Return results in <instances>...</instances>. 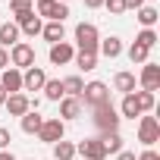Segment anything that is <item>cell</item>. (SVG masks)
I'll return each mask as SVG.
<instances>
[{
    "label": "cell",
    "mask_w": 160,
    "mask_h": 160,
    "mask_svg": "<svg viewBox=\"0 0 160 160\" xmlns=\"http://www.w3.org/2000/svg\"><path fill=\"white\" fill-rule=\"evenodd\" d=\"M85 7L88 10H98V7H104V0H85Z\"/></svg>",
    "instance_id": "cell-37"
},
{
    "label": "cell",
    "mask_w": 160,
    "mask_h": 160,
    "mask_svg": "<svg viewBox=\"0 0 160 160\" xmlns=\"http://www.w3.org/2000/svg\"><path fill=\"white\" fill-rule=\"evenodd\" d=\"M135 41H138V44H144V47L151 50V47L157 44V35H154V28H144V32H141V35H138Z\"/></svg>",
    "instance_id": "cell-30"
},
{
    "label": "cell",
    "mask_w": 160,
    "mask_h": 160,
    "mask_svg": "<svg viewBox=\"0 0 160 160\" xmlns=\"http://www.w3.org/2000/svg\"><path fill=\"white\" fill-rule=\"evenodd\" d=\"M41 122H44V119H41V116H38L35 110H28V113L22 116V132H25V135H38Z\"/></svg>",
    "instance_id": "cell-19"
},
{
    "label": "cell",
    "mask_w": 160,
    "mask_h": 160,
    "mask_svg": "<svg viewBox=\"0 0 160 160\" xmlns=\"http://www.w3.org/2000/svg\"><path fill=\"white\" fill-rule=\"evenodd\" d=\"M122 116H129V119L141 116V110H138V101H135V94H126V98H122Z\"/></svg>",
    "instance_id": "cell-24"
},
{
    "label": "cell",
    "mask_w": 160,
    "mask_h": 160,
    "mask_svg": "<svg viewBox=\"0 0 160 160\" xmlns=\"http://www.w3.org/2000/svg\"><path fill=\"white\" fill-rule=\"evenodd\" d=\"M41 3H50V0H38V7H41Z\"/></svg>",
    "instance_id": "cell-41"
},
{
    "label": "cell",
    "mask_w": 160,
    "mask_h": 160,
    "mask_svg": "<svg viewBox=\"0 0 160 160\" xmlns=\"http://www.w3.org/2000/svg\"><path fill=\"white\" fill-rule=\"evenodd\" d=\"M10 10H13V13H22V10H32V0H10Z\"/></svg>",
    "instance_id": "cell-31"
},
{
    "label": "cell",
    "mask_w": 160,
    "mask_h": 160,
    "mask_svg": "<svg viewBox=\"0 0 160 160\" xmlns=\"http://www.w3.org/2000/svg\"><path fill=\"white\" fill-rule=\"evenodd\" d=\"M60 85H63V94H69V98H78V94H82V88H85L78 75H69V78H63Z\"/></svg>",
    "instance_id": "cell-21"
},
{
    "label": "cell",
    "mask_w": 160,
    "mask_h": 160,
    "mask_svg": "<svg viewBox=\"0 0 160 160\" xmlns=\"http://www.w3.org/2000/svg\"><path fill=\"white\" fill-rule=\"evenodd\" d=\"M0 104H7V91L3 88H0Z\"/></svg>",
    "instance_id": "cell-40"
},
{
    "label": "cell",
    "mask_w": 160,
    "mask_h": 160,
    "mask_svg": "<svg viewBox=\"0 0 160 160\" xmlns=\"http://www.w3.org/2000/svg\"><path fill=\"white\" fill-rule=\"evenodd\" d=\"M138 141L141 144H157L160 141V122L154 119V116H141V126H138Z\"/></svg>",
    "instance_id": "cell-5"
},
{
    "label": "cell",
    "mask_w": 160,
    "mask_h": 160,
    "mask_svg": "<svg viewBox=\"0 0 160 160\" xmlns=\"http://www.w3.org/2000/svg\"><path fill=\"white\" fill-rule=\"evenodd\" d=\"M75 154H82L85 160H104V157H107V151H104L101 138H85L82 144L75 148Z\"/></svg>",
    "instance_id": "cell-7"
},
{
    "label": "cell",
    "mask_w": 160,
    "mask_h": 160,
    "mask_svg": "<svg viewBox=\"0 0 160 160\" xmlns=\"http://www.w3.org/2000/svg\"><path fill=\"white\" fill-rule=\"evenodd\" d=\"M129 60H132V63H148V47L135 41V44L129 47Z\"/></svg>",
    "instance_id": "cell-27"
},
{
    "label": "cell",
    "mask_w": 160,
    "mask_h": 160,
    "mask_svg": "<svg viewBox=\"0 0 160 160\" xmlns=\"http://www.w3.org/2000/svg\"><path fill=\"white\" fill-rule=\"evenodd\" d=\"M116 160H135V154H132V151H119V157H116Z\"/></svg>",
    "instance_id": "cell-38"
},
{
    "label": "cell",
    "mask_w": 160,
    "mask_h": 160,
    "mask_svg": "<svg viewBox=\"0 0 160 160\" xmlns=\"http://www.w3.org/2000/svg\"><path fill=\"white\" fill-rule=\"evenodd\" d=\"M101 144H104L107 154H119V151H122V138H119V132H104V135H101Z\"/></svg>",
    "instance_id": "cell-17"
},
{
    "label": "cell",
    "mask_w": 160,
    "mask_h": 160,
    "mask_svg": "<svg viewBox=\"0 0 160 160\" xmlns=\"http://www.w3.org/2000/svg\"><path fill=\"white\" fill-rule=\"evenodd\" d=\"M41 35H44L50 44H60V41H63V22H50V25H44Z\"/></svg>",
    "instance_id": "cell-22"
},
{
    "label": "cell",
    "mask_w": 160,
    "mask_h": 160,
    "mask_svg": "<svg viewBox=\"0 0 160 160\" xmlns=\"http://www.w3.org/2000/svg\"><path fill=\"white\" fill-rule=\"evenodd\" d=\"M122 3H126V10H141L144 0H122Z\"/></svg>",
    "instance_id": "cell-34"
},
{
    "label": "cell",
    "mask_w": 160,
    "mask_h": 160,
    "mask_svg": "<svg viewBox=\"0 0 160 160\" xmlns=\"http://www.w3.org/2000/svg\"><path fill=\"white\" fill-rule=\"evenodd\" d=\"M16 28H22L25 35L35 38V35H41L44 25H41V16H38L35 10H22V13H16Z\"/></svg>",
    "instance_id": "cell-4"
},
{
    "label": "cell",
    "mask_w": 160,
    "mask_h": 160,
    "mask_svg": "<svg viewBox=\"0 0 160 160\" xmlns=\"http://www.w3.org/2000/svg\"><path fill=\"white\" fill-rule=\"evenodd\" d=\"M0 160H16V157H13L10 151H0Z\"/></svg>",
    "instance_id": "cell-39"
},
{
    "label": "cell",
    "mask_w": 160,
    "mask_h": 160,
    "mask_svg": "<svg viewBox=\"0 0 160 160\" xmlns=\"http://www.w3.org/2000/svg\"><path fill=\"white\" fill-rule=\"evenodd\" d=\"M60 3H63V0H60Z\"/></svg>",
    "instance_id": "cell-42"
},
{
    "label": "cell",
    "mask_w": 160,
    "mask_h": 160,
    "mask_svg": "<svg viewBox=\"0 0 160 160\" xmlns=\"http://www.w3.org/2000/svg\"><path fill=\"white\" fill-rule=\"evenodd\" d=\"M138 160H160V154H157V151H151V148H148V151H144V154H141V157H138Z\"/></svg>",
    "instance_id": "cell-35"
},
{
    "label": "cell",
    "mask_w": 160,
    "mask_h": 160,
    "mask_svg": "<svg viewBox=\"0 0 160 160\" xmlns=\"http://www.w3.org/2000/svg\"><path fill=\"white\" fill-rule=\"evenodd\" d=\"M98 47H101V53H104L107 60H116V57L122 53V44H119V38H107V41H101Z\"/></svg>",
    "instance_id": "cell-18"
},
{
    "label": "cell",
    "mask_w": 160,
    "mask_h": 160,
    "mask_svg": "<svg viewBox=\"0 0 160 160\" xmlns=\"http://www.w3.org/2000/svg\"><path fill=\"white\" fill-rule=\"evenodd\" d=\"M0 88L7 91V98H10V94H19V91H22V72H19V69H3Z\"/></svg>",
    "instance_id": "cell-10"
},
{
    "label": "cell",
    "mask_w": 160,
    "mask_h": 160,
    "mask_svg": "<svg viewBox=\"0 0 160 160\" xmlns=\"http://www.w3.org/2000/svg\"><path fill=\"white\" fill-rule=\"evenodd\" d=\"M16 41H19V28H16V22L0 25V44H3V47H10V44H16Z\"/></svg>",
    "instance_id": "cell-20"
},
{
    "label": "cell",
    "mask_w": 160,
    "mask_h": 160,
    "mask_svg": "<svg viewBox=\"0 0 160 160\" xmlns=\"http://www.w3.org/2000/svg\"><path fill=\"white\" fill-rule=\"evenodd\" d=\"M53 157H57V160H72V157H75V144L57 141V144H53Z\"/></svg>",
    "instance_id": "cell-23"
},
{
    "label": "cell",
    "mask_w": 160,
    "mask_h": 160,
    "mask_svg": "<svg viewBox=\"0 0 160 160\" xmlns=\"http://www.w3.org/2000/svg\"><path fill=\"white\" fill-rule=\"evenodd\" d=\"M7 63H10V53H7V50H3V47H0V69H10V66H7Z\"/></svg>",
    "instance_id": "cell-36"
},
{
    "label": "cell",
    "mask_w": 160,
    "mask_h": 160,
    "mask_svg": "<svg viewBox=\"0 0 160 160\" xmlns=\"http://www.w3.org/2000/svg\"><path fill=\"white\" fill-rule=\"evenodd\" d=\"M104 7H107L110 13H126V3H122V0H104Z\"/></svg>",
    "instance_id": "cell-32"
},
{
    "label": "cell",
    "mask_w": 160,
    "mask_h": 160,
    "mask_svg": "<svg viewBox=\"0 0 160 160\" xmlns=\"http://www.w3.org/2000/svg\"><path fill=\"white\" fill-rule=\"evenodd\" d=\"M38 135H41V141L57 144V141H63V122L60 119H44L41 129H38Z\"/></svg>",
    "instance_id": "cell-8"
},
{
    "label": "cell",
    "mask_w": 160,
    "mask_h": 160,
    "mask_svg": "<svg viewBox=\"0 0 160 160\" xmlns=\"http://www.w3.org/2000/svg\"><path fill=\"white\" fill-rule=\"evenodd\" d=\"M44 82H47V75H44L38 66H28V72L22 75V88H28V91H41Z\"/></svg>",
    "instance_id": "cell-12"
},
{
    "label": "cell",
    "mask_w": 160,
    "mask_h": 160,
    "mask_svg": "<svg viewBox=\"0 0 160 160\" xmlns=\"http://www.w3.org/2000/svg\"><path fill=\"white\" fill-rule=\"evenodd\" d=\"M78 113H82V101L78 98H66L60 104V116L63 119H78Z\"/></svg>",
    "instance_id": "cell-15"
},
{
    "label": "cell",
    "mask_w": 160,
    "mask_h": 160,
    "mask_svg": "<svg viewBox=\"0 0 160 160\" xmlns=\"http://www.w3.org/2000/svg\"><path fill=\"white\" fill-rule=\"evenodd\" d=\"M38 16H47L50 22H63L69 16V10H66V3H60V0H50V3H41L38 7Z\"/></svg>",
    "instance_id": "cell-9"
},
{
    "label": "cell",
    "mask_w": 160,
    "mask_h": 160,
    "mask_svg": "<svg viewBox=\"0 0 160 160\" xmlns=\"http://www.w3.org/2000/svg\"><path fill=\"white\" fill-rule=\"evenodd\" d=\"M141 85H144V91H157V88H160V66H157V63H144V69H141Z\"/></svg>",
    "instance_id": "cell-11"
},
{
    "label": "cell",
    "mask_w": 160,
    "mask_h": 160,
    "mask_svg": "<svg viewBox=\"0 0 160 160\" xmlns=\"http://www.w3.org/2000/svg\"><path fill=\"white\" fill-rule=\"evenodd\" d=\"M78 101H85L88 107H101V104H110V91L104 82H91L82 88V94H78Z\"/></svg>",
    "instance_id": "cell-2"
},
{
    "label": "cell",
    "mask_w": 160,
    "mask_h": 160,
    "mask_svg": "<svg viewBox=\"0 0 160 160\" xmlns=\"http://www.w3.org/2000/svg\"><path fill=\"white\" fill-rule=\"evenodd\" d=\"M113 88H116V91H122V94H132V91H135V75H132V72H116Z\"/></svg>",
    "instance_id": "cell-16"
},
{
    "label": "cell",
    "mask_w": 160,
    "mask_h": 160,
    "mask_svg": "<svg viewBox=\"0 0 160 160\" xmlns=\"http://www.w3.org/2000/svg\"><path fill=\"white\" fill-rule=\"evenodd\" d=\"M3 148H10V129L0 126V151H3Z\"/></svg>",
    "instance_id": "cell-33"
},
{
    "label": "cell",
    "mask_w": 160,
    "mask_h": 160,
    "mask_svg": "<svg viewBox=\"0 0 160 160\" xmlns=\"http://www.w3.org/2000/svg\"><path fill=\"white\" fill-rule=\"evenodd\" d=\"M157 16H160V13H157L154 7H141V10H138V22H141L144 28H151V25L157 22Z\"/></svg>",
    "instance_id": "cell-26"
},
{
    "label": "cell",
    "mask_w": 160,
    "mask_h": 160,
    "mask_svg": "<svg viewBox=\"0 0 160 160\" xmlns=\"http://www.w3.org/2000/svg\"><path fill=\"white\" fill-rule=\"evenodd\" d=\"M75 63H78V69H94L98 66V53H88V50H78V57H75Z\"/></svg>",
    "instance_id": "cell-25"
},
{
    "label": "cell",
    "mask_w": 160,
    "mask_h": 160,
    "mask_svg": "<svg viewBox=\"0 0 160 160\" xmlns=\"http://www.w3.org/2000/svg\"><path fill=\"white\" fill-rule=\"evenodd\" d=\"M7 110H10V116H25L32 110V101L25 94H10L7 98Z\"/></svg>",
    "instance_id": "cell-14"
},
{
    "label": "cell",
    "mask_w": 160,
    "mask_h": 160,
    "mask_svg": "<svg viewBox=\"0 0 160 160\" xmlns=\"http://www.w3.org/2000/svg\"><path fill=\"white\" fill-rule=\"evenodd\" d=\"M44 94H47V101H60L63 98V85L60 82H44Z\"/></svg>",
    "instance_id": "cell-28"
},
{
    "label": "cell",
    "mask_w": 160,
    "mask_h": 160,
    "mask_svg": "<svg viewBox=\"0 0 160 160\" xmlns=\"http://www.w3.org/2000/svg\"><path fill=\"white\" fill-rule=\"evenodd\" d=\"M75 57V50L66 44V41H60V44H50V63L53 66H63V63H69Z\"/></svg>",
    "instance_id": "cell-13"
},
{
    "label": "cell",
    "mask_w": 160,
    "mask_h": 160,
    "mask_svg": "<svg viewBox=\"0 0 160 160\" xmlns=\"http://www.w3.org/2000/svg\"><path fill=\"white\" fill-rule=\"evenodd\" d=\"M94 126H98L101 132H116V129H119V116H116L113 104H101V107H94Z\"/></svg>",
    "instance_id": "cell-3"
},
{
    "label": "cell",
    "mask_w": 160,
    "mask_h": 160,
    "mask_svg": "<svg viewBox=\"0 0 160 160\" xmlns=\"http://www.w3.org/2000/svg\"><path fill=\"white\" fill-rule=\"evenodd\" d=\"M10 60H13V66H19V69L35 66V50H32V44H13Z\"/></svg>",
    "instance_id": "cell-6"
},
{
    "label": "cell",
    "mask_w": 160,
    "mask_h": 160,
    "mask_svg": "<svg viewBox=\"0 0 160 160\" xmlns=\"http://www.w3.org/2000/svg\"><path fill=\"white\" fill-rule=\"evenodd\" d=\"M75 44H78V50L98 53V44H101V38H98V28H94L91 22H78V25H75Z\"/></svg>",
    "instance_id": "cell-1"
},
{
    "label": "cell",
    "mask_w": 160,
    "mask_h": 160,
    "mask_svg": "<svg viewBox=\"0 0 160 160\" xmlns=\"http://www.w3.org/2000/svg\"><path fill=\"white\" fill-rule=\"evenodd\" d=\"M135 101H138V110L144 113V110H151V107H154V91H138V94H135Z\"/></svg>",
    "instance_id": "cell-29"
}]
</instances>
